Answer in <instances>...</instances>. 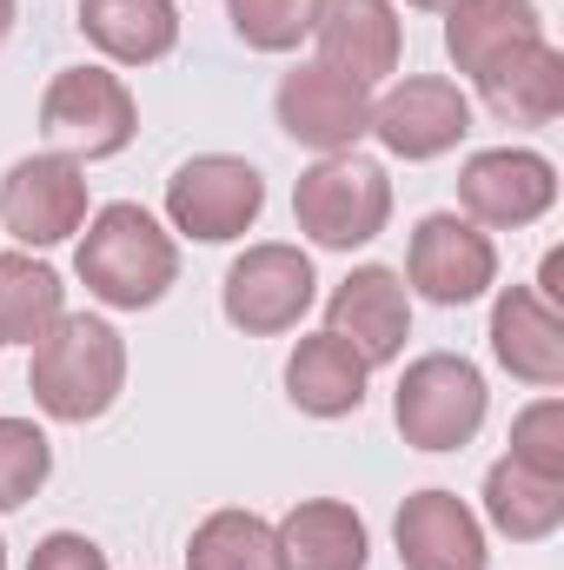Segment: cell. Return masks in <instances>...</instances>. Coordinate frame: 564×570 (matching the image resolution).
Returning <instances> with one entry per match:
<instances>
[{"label": "cell", "mask_w": 564, "mask_h": 570, "mask_svg": "<svg viewBox=\"0 0 564 570\" xmlns=\"http://www.w3.org/2000/svg\"><path fill=\"white\" fill-rule=\"evenodd\" d=\"M325 332L346 338L372 372L392 365L406 352V338H412V292H406V279L392 266L346 273V279L332 285V298H325Z\"/></svg>", "instance_id": "cell-13"}, {"label": "cell", "mask_w": 564, "mask_h": 570, "mask_svg": "<svg viewBox=\"0 0 564 570\" xmlns=\"http://www.w3.org/2000/svg\"><path fill=\"white\" fill-rule=\"evenodd\" d=\"M7 33H13V0H0V47H7Z\"/></svg>", "instance_id": "cell-29"}, {"label": "cell", "mask_w": 564, "mask_h": 570, "mask_svg": "<svg viewBox=\"0 0 564 570\" xmlns=\"http://www.w3.org/2000/svg\"><path fill=\"white\" fill-rule=\"evenodd\" d=\"M280 570H366L372 564V538L366 518L339 498H305L273 524Z\"/></svg>", "instance_id": "cell-18"}, {"label": "cell", "mask_w": 564, "mask_h": 570, "mask_svg": "<svg viewBox=\"0 0 564 570\" xmlns=\"http://www.w3.org/2000/svg\"><path fill=\"white\" fill-rule=\"evenodd\" d=\"M492 358L518 385H538V392L564 385V312L545 305L532 285H505L492 298Z\"/></svg>", "instance_id": "cell-16"}, {"label": "cell", "mask_w": 564, "mask_h": 570, "mask_svg": "<svg viewBox=\"0 0 564 570\" xmlns=\"http://www.w3.org/2000/svg\"><path fill=\"white\" fill-rule=\"evenodd\" d=\"M406 279L431 305H471L498 285V246L465 213H425L406 246Z\"/></svg>", "instance_id": "cell-10"}, {"label": "cell", "mask_w": 564, "mask_h": 570, "mask_svg": "<svg viewBox=\"0 0 564 570\" xmlns=\"http://www.w3.org/2000/svg\"><path fill=\"white\" fill-rule=\"evenodd\" d=\"M471 134V100L458 94V80L438 73H412L399 80L386 100H372V140L386 146L392 159H438Z\"/></svg>", "instance_id": "cell-12"}, {"label": "cell", "mask_w": 564, "mask_h": 570, "mask_svg": "<svg viewBox=\"0 0 564 570\" xmlns=\"http://www.w3.org/2000/svg\"><path fill=\"white\" fill-rule=\"evenodd\" d=\"M292 219L312 246L325 253H359L386 233L392 219V179L366 153H325L299 173L292 186Z\"/></svg>", "instance_id": "cell-3"}, {"label": "cell", "mask_w": 564, "mask_h": 570, "mask_svg": "<svg viewBox=\"0 0 564 570\" xmlns=\"http://www.w3.org/2000/svg\"><path fill=\"white\" fill-rule=\"evenodd\" d=\"M0 226L20 246H60L87 226V173L67 153H27L0 179Z\"/></svg>", "instance_id": "cell-9"}, {"label": "cell", "mask_w": 564, "mask_h": 570, "mask_svg": "<svg viewBox=\"0 0 564 570\" xmlns=\"http://www.w3.org/2000/svg\"><path fill=\"white\" fill-rule=\"evenodd\" d=\"M260 213H266V179L240 153H193L166 179V219H173V233H186L200 246H226V239L253 233Z\"/></svg>", "instance_id": "cell-6"}, {"label": "cell", "mask_w": 564, "mask_h": 570, "mask_svg": "<svg viewBox=\"0 0 564 570\" xmlns=\"http://www.w3.org/2000/svg\"><path fill=\"white\" fill-rule=\"evenodd\" d=\"M40 134L67 159H114L140 134V107L120 73L107 67H60L40 94Z\"/></svg>", "instance_id": "cell-5"}, {"label": "cell", "mask_w": 564, "mask_h": 570, "mask_svg": "<svg viewBox=\"0 0 564 570\" xmlns=\"http://www.w3.org/2000/svg\"><path fill=\"white\" fill-rule=\"evenodd\" d=\"M485 107L505 120V127H552L564 114V53L552 40H532L525 53H512L505 67H492L478 80Z\"/></svg>", "instance_id": "cell-21"}, {"label": "cell", "mask_w": 564, "mask_h": 570, "mask_svg": "<svg viewBox=\"0 0 564 570\" xmlns=\"http://www.w3.org/2000/svg\"><path fill=\"white\" fill-rule=\"evenodd\" d=\"M312 298H319L312 259H305L299 246H280V239L246 246V253L226 266V285H220V312H226V325L246 332V338H280V332H292V325L312 312Z\"/></svg>", "instance_id": "cell-7"}, {"label": "cell", "mask_w": 564, "mask_h": 570, "mask_svg": "<svg viewBox=\"0 0 564 570\" xmlns=\"http://www.w3.org/2000/svg\"><path fill=\"white\" fill-rule=\"evenodd\" d=\"M27 570H107V551L94 538H80V531H47L33 544Z\"/></svg>", "instance_id": "cell-28"}, {"label": "cell", "mask_w": 564, "mask_h": 570, "mask_svg": "<svg viewBox=\"0 0 564 570\" xmlns=\"http://www.w3.org/2000/svg\"><path fill=\"white\" fill-rule=\"evenodd\" d=\"M74 266H80V285H87L100 305H114V312H146V305L166 298V285L179 279V246H173V233H166L146 206L114 199V206H100V213L87 219V239H80Z\"/></svg>", "instance_id": "cell-2"}, {"label": "cell", "mask_w": 564, "mask_h": 570, "mask_svg": "<svg viewBox=\"0 0 564 570\" xmlns=\"http://www.w3.org/2000/svg\"><path fill=\"white\" fill-rule=\"evenodd\" d=\"M366 379H372V365L346 338H332V332L299 338L292 358H285V399L305 419H352L366 405Z\"/></svg>", "instance_id": "cell-19"}, {"label": "cell", "mask_w": 564, "mask_h": 570, "mask_svg": "<svg viewBox=\"0 0 564 570\" xmlns=\"http://www.w3.org/2000/svg\"><path fill=\"white\" fill-rule=\"evenodd\" d=\"M54 478V444L33 419H0V518L20 511L27 498H40V484Z\"/></svg>", "instance_id": "cell-25"}, {"label": "cell", "mask_w": 564, "mask_h": 570, "mask_svg": "<svg viewBox=\"0 0 564 570\" xmlns=\"http://www.w3.org/2000/svg\"><path fill=\"white\" fill-rule=\"evenodd\" d=\"M532 40H545L538 0H451L445 7V53L471 87L512 53H525Z\"/></svg>", "instance_id": "cell-17"}, {"label": "cell", "mask_w": 564, "mask_h": 570, "mask_svg": "<svg viewBox=\"0 0 564 570\" xmlns=\"http://www.w3.org/2000/svg\"><path fill=\"white\" fill-rule=\"evenodd\" d=\"M27 392L54 425H94L127 392V338L94 312H60V325L33 345Z\"/></svg>", "instance_id": "cell-1"}, {"label": "cell", "mask_w": 564, "mask_h": 570, "mask_svg": "<svg viewBox=\"0 0 564 570\" xmlns=\"http://www.w3.org/2000/svg\"><path fill=\"white\" fill-rule=\"evenodd\" d=\"M485 518L512 544H545L564 524V478H538V471L498 458L485 471Z\"/></svg>", "instance_id": "cell-22"}, {"label": "cell", "mask_w": 564, "mask_h": 570, "mask_svg": "<svg viewBox=\"0 0 564 570\" xmlns=\"http://www.w3.org/2000/svg\"><path fill=\"white\" fill-rule=\"evenodd\" d=\"M186 570H280L273 524L260 511H213L186 538Z\"/></svg>", "instance_id": "cell-24"}, {"label": "cell", "mask_w": 564, "mask_h": 570, "mask_svg": "<svg viewBox=\"0 0 564 570\" xmlns=\"http://www.w3.org/2000/svg\"><path fill=\"white\" fill-rule=\"evenodd\" d=\"M512 464L538 471V478H564V399H532L512 419Z\"/></svg>", "instance_id": "cell-27"}, {"label": "cell", "mask_w": 564, "mask_h": 570, "mask_svg": "<svg viewBox=\"0 0 564 570\" xmlns=\"http://www.w3.org/2000/svg\"><path fill=\"white\" fill-rule=\"evenodd\" d=\"M312 40H319V67L359 87H379L386 73H399V53H406V27L392 0H325Z\"/></svg>", "instance_id": "cell-14"}, {"label": "cell", "mask_w": 564, "mask_h": 570, "mask_svg": "<svg viewBox=\"0 0 564 570\" xmlns=\"http://www.w3.org/2000/svg\"><path fill=\"white\" fill-rule=\"evenodd\" d=\"M226 7H233V33L253 53H292L299 40H312L325 0H226Z\"/></svg>", "instance_id": "cell-26"}, {"label": "cell", "mask_w": 564, "mask_h": 570, "mask_svg": "<svg viewBox=\"0 0 564 570\" xmlns=\"http://www.w3.org/2000/svg\"><path fill=\"white\" fill-rule=\"evenodd\" d=\"M406 7H425V13H445L451 0H406Z\"/></svg>", "instance_id": "cell-30"}, {"label": "cell", "mask_w": 564, "mask_h": 570, "mask_svg": "<svg viewBox=\"0 0 564 570\" xmlns=\"http://www.w3.org/2000/svg\"><path fill=\"white\" fill-rule=\"evenodd\" d=\"M485 372L458 352H425L399 372V392H392V425L412 451H465L478 425H485Z\"/></svg>", "instance_id": "cell-4"}, {"label": "cell", "mask_w": 564, "mask_h": 570, "mask_svg": "<svg viewBox=\"0 0 564 570\" xmlns=\"http://www.w3.org/2000/svg\"><path fill=\"white\" fill-rule=\"evenodd\" d=\"M399 538V564L406 570H485V524L465 511L458 491H412L392 518Z\"/></svg>", "instance_id": "cell-15"}, {"label": "cell", "mask_w": 564, "mask_h": 570, "mask_svg": "<svg viewBox=\"0 0 564 570\" xmlns=\"http://www.w3.org/2000/svg\"><path fill=\"white\" fill-rule=\"evenodd\" d=\"M80 33L114 67H153L179 47V7L173 0H80Z\"/></svg>", "instance_id": "cell-20"}, {"label": "cell", "mask_w": 564, "mask_h": 570, "mask_svg": "<svg viewBox=\"0 0 564 570\" xmlns=\"http://www.w3.org/2000/svg\"><path fill=\"white\" fill-rule=\"evenodd\" d=\"M0 570H7V544H0Z\"/></svg>", "instance_id": "cell-31"}, {"label": "cell", "mask_w": 564, "mask_h": 570, "mask_svg": "<svg viewBox=\"0 0 564 570\" xmlns=\"http://www.w3.org/2000/svg\"><path fill=\"white\" fill-rule=\"evenodd\" d=\"M458 206L471 226H492V233H518V226H538L552 206H558V166L532 146H492V153H471L458 166Z\"/></svg>", "instance_id": "cell-8"}, {"label": "cell", "mask_w": 564, "mask_h": 570, "mask_svg": "<svg viewBox=\"0 0 564 570\" xmlns=\"http://www.w3.org/2000/svg\"><path fill=\"white\" fill-rule=\"evenodd\" d=\"M273 114H280L285 140L312 146L319 159L325 153H352V146L372 134V87L332 73V67H292L273 94Z\"/></svg>", "instance_id": "cell-11"}, {"label": "cell", "mask_w": 564, "mask_h": 570, "mask_svg": "<svg viewBox=\"0 0 564 570\" xmlns=\"http://www.w3.org/2000/svg\"><path fill=\"white\" fill-rule=\"evenodd\" d=\"M67 312V285L47 259H33L27 246L20 253H0V345H40Z\"/></svg>", "instance_id": "cell-23"}]
</instances>
